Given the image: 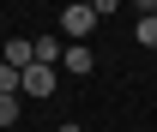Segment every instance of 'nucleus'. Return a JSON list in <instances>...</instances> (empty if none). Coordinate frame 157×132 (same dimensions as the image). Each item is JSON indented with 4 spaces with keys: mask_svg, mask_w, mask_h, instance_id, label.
Masks as SVG:
<instances>
[{
    "mask_svg": "<svg viewBox=\"0 0 157 132\" xmlns=\"http://www.w3.org/2000/svg\"><path fill=\"white\" fill-rule=\"evenodd\" d=\"M60 66H67V72H78V78H91V66H97V60H91V48H85V42H67V60H60Z\"/></svg>",
    "mask_w": 157,
    "mask_h": 132,
    "instance_id": "4",
    "label": "nucleus"
},
{
    "mask_svg": "<svg viewBox=\"0 0 157 132\" xmlns=\"http://www.w3.org/2000/svg\"><path fill=\"white\" fill-rule=\"evenodd\" d=\"M55 60H67V36L42 30V36H36V66H55Z\"/></svg>",
    "mask_w": 157,
    "mask_h": 132,
    "instance_id": "3",
    "label": "nucleus"
},
{
    "mask_svg": "<svg viewBox=\"0 0 157 132\" xmlns=\"http://www.w3.org/2000/svg\"><path fill=\"white\" fill-rule=\"evenodd\" d=\"M18 78H24V72H12V66H0V96H18Z\"/></svg>",
    "mask_w": 157,
    "mask_h": 132,
    "instance_id": "7",
    "label": "nucleus"
},
{
    "mask_svg": "<svg viewBox=\"0 0 157 132\" xmlns=\"http://www.w3.org/2000/svg\"><path fill=\"white\" fill-rule=\"evenodd\" d=\"M91 30H97V6H67L60 12V36L67 42H85Z\"/></svg>",
    "mask_w": 157,
    "mask_h": 132,
    "instance_id": "1",
    "label": "nucleus"
},
{
    "mask_svg": "<svg viewBox=\"0 0 157 132\" xmlns=\"http://www.w3.org/2000/svg\"><path fill=\"white\" fill-rule=\"evenodd\" d=\"M133 36L145 42V48H157V18H151V12H139V24H133Z\"/></svg>",
    "mask_w": 157,
    "mask_h": 132,
    "instance_id": "5",
    "label": "nucleus"
},
{
    "mask_svg": "<svg viewBox=\"0 0 157 132\" xmlns=\"http://www.w3.org/2000/svg\"><path fill=\"white\" fill-rule=\"evenodd\" d=\"M55 84H60L55 66H24V78H18V90H24V96H36V102H48V96H55Z\"/></svg>",
    "mask_w": 157,
    "mask_h": 132,
    "instance_id": "2",
    "label": "nucleus"
},
{
    "mask_svg": "<svg viewBox=\"0 0 157 132\" xmlns=\"http://www.w3.org/2000/svg\"><path fill=\"white\" fill-rule=\"evenodd\" d=\"M60 132H85V126H73V120H67V126H60Z\"/></svg>",
    "mask_w": 157,
    "mask_h": 132,
    "instance_id": "8",
    "label": "nucleus"
},
{
    "mask_svg": "<svg viewBox=\"0 0 157 132\" xmlns=\"http://www.w3.org/2000/svg\"><path fill=\"white\" fill-rule=\"evenodd\" d=\"M18 114H24L18 96H0V126H18Z\"/></svg>",
    "mask_w": 157,
    "mask_h": 132,
    "instance_id": "6",
    "label": "nucleus"
}]
</instances>
